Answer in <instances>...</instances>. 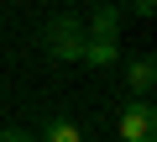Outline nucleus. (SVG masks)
Listing matches in <instances>:
<instances>
[{
	"mask_svg": "<svg viewBox=\"0 0 157 142\" xmlns=\"http://www.w3.org/2000/svg\"><path fill=\"white\" fill-rule=\"evenodd\" d=\"M84 68H115L121 63V6H94L84 26Z\"/></svg>",
	"mask_w": 157,
	"mask_h": 142,
	"instance_id": "f257e3e1",
	"label": "nucleus"
},
{
	"mask_svg": "<svg viewBox=\"0 0 157 142\" xmlns=\"http://www.w3.org/2000/svg\"><path fill=\"white\" fill-rule=\"evenodd\" d=\"M37 142H84V126L68 121V116H52V121H42V137Z\"/></svg>",
	"mask_w": 157,
	"mask_h": 142,
	"instance_id": "39448f33",
	"label": "nucleus"
},
{
	"mask_svg": "<svg viewBox=\"0 0 157 142\" xmlns=\"http://www.w3.org/2000/svg\"><path fill=\"white\" fill-rule=\"evenodd\" d=\"M152 84H157V58H152V53H136V58L126 63V90H131L136 100H147Z\"/></svg>",
	"mask_w": 157,
	"mask_h": 142,
	"instance_id": "20e7f679",
	"label": "nucleus"
},
{
	"mask_svg": "<svg viewBox=\"0 0 157 142\" xmlns=\"http://www.w3.org/2000/svg\"><path fill=\"white\" fill-rule=\"evenodd\" d=\"M42 47L58 58V63H78V53H84V21L78 16H52L47 26H42Z\"/></svg>",
	"mask_w": 157,
	"mask_h": 142,
	"instance_id": "f03ea898",
	"label": "nucleus"
},
{
	"mask_svg": "<svg viewBox=\"0 0 157 142\" xmlns=\"http://www.w3.org/2000/svg\"><path fill=\"white\" fill-rule=\"evenodd\" d=\"M0 142H32L26 132H0Z\"/></svg>",
	"mask_w": 157,
	"mask_h": 142,
	"instance_id": "0eeeda50",
	"label": "nucleus"
},
{
	"mask_svg": "<svg viewBox=\"0 0 157 142\" xmlns=\"http://www.w3.org/2000/svg\"><path fill=\"white\" fill-rule=\"evenodd\" d=\"M131 11H136V16H152V11H157V0H131Z\"/></svg>",
	"mask_w": 157,
	"mask_h": 142,
	"instance_id": "423d86ee",
	"label": "nucleus"
},
{
	"mask_svg": "<svg viewBox=\"0 0 157 142\" xmlns=\"http://www.w3.org/2000/svg\"><path fill=\"white\" fill-rule=\"evenodd\" d=\"M115 132H121V142H157V111H152V100H131V105H121Z\"/></svg>",
	"mask_w": 157,
	"mask_h": 142,
	"instance_id": "7ed1b4c3",
	"label": "nucleus"
}]
</instances>
